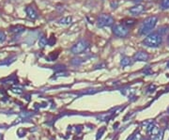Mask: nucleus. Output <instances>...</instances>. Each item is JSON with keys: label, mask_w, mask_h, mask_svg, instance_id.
Instances as JSON below:
<instances>
[{"label": "nucleus", "mask_w": 169, "mask_h": 140, "mask_svg": "<svg viewBox=\"0 0 169 140\" xmlns=\"http://www.w3.org/2000/svg\"><path fill=\"white\" fill-rule=\"evenodd\" d=\"M163 43V37L160 33H151L143 40V44L147 47L157 48Z\"/></svg>", "instance_id": "obj_1"}, {"label": "nucleus", "mask_w": 169, "mask_h": 140, "mask_svg": "<svg viewBox=\"0 0 169 140\" xmlns=\"http://www.w3.org/2000/svg\"><path fill=\"white\" fill-rule=\"evenodd\" d=\"M157 22H158V17L156 16H150L149 18L145 19L141 24L140 28H139V34L140 35H147V33H149L155 27Z\"/></svg>", "instance_id": "obj_2"}, {"label": "nucleus", "mask_w": 169, "mask_h": 140, "mask_svg": "<svg viewBox=\"0 0 169 140\" xmlns=\"http://www.w3.org/2000/svg\"><path fill=\"white\" fill-rule=\"evenodd\" d=\"M114 24V18L110 14H101L97 19V25L98 27H111Z\"/></svg>", "instance_id": "obj_3"}, {"label": "nucleus", "mask_w": 169, "mask_h": 140, "mask_svg": "<svg viewBox=\"0 0 169 140\" xmlns=\"http://www.w3.org/2000/svg\"><path fill=\"white\" fill-rule=\"evenodd\" d=\"M87 47H88V42L85 40H81L76 42L73 47H71V53L74 55H79V54L85 52V51L87 49Z\"/></svg>", "instance_id": "obj_4"}, {"label": "nucleus", "mask_w": 169, "mask_h": 140, "mask_svg": "<svg viewBox=\"0 0 169 140\" xmlns=\"http://www.w3.org/2000/svg\"><path fill=\"white\" fill-rule=\"evenodd\" d=\"M113 33L118 38H125L128 36L129 34V29L127 27L123 25L122 24H115L112 28Z\"/></svg>", "instance_id": "obj_5"}, {"label": "nucleus", "mask_w": 169, "mask_h": 140, "mask_svg": "<svg viewBox=\"0 0 169 140\" xmlns=\"http://www.w3.org/2000/svg\"><path fill=\"white\" fill-rule=\"evenodd\" d=\"M149 58V55L145 51H139L133 55V59L135 61H147Z\"/></svg>", "instance_id": "obj_6"}, {"label": "nucleus", "mask_w": 169, "mask_h": 140, "mask_svg": "<svg viewBox=\"0 0 169 140\" xmlns=\"http://www.w3.org/2000/svg\"><path fill=\"white\" fill-rule=\"evenodd\" d=\"M25 13H27L28 18H30L32 20H36L38 17H39V14H38L37 10L32 6H27L25 8Z\"/></svg>", "instance_id": "obj_7"}, {"label": "nucleus", "mask_w": 169, "mask_h": 140, "mask_svg": "<svg viewBox=\"0 0 169 140\" xmlns=\"http://www.w3.org/2000/svg\"><path fill=\"white\" fill-rule=\"evenodd\" d=\"M144 10H145V7H144L143 5H140V4L135 5V6L129 8V12L133 15H139V14H141Z\"/></svg>", "instance_id": "obj_8"}, {"label": "nucleus", "mask_w": 169, "mask_h": 140, "mask_svg": "<svg viewBox=\"0 0 169 140\" xmlns=\"http://www.w3.org/2000/svg\"><path fill=\"white\" fill-rule=\"evenodd\" d=\"M137 21L135 19H133V18H126L124 20L121 21V24L125 25V27H133V25L136 24Z\"/></svg>", "instance_id": "obj_9"}, {"label": "nucleus", "mask_w": 169, "mask_h": 140, "mask_svg": "<svg viewBox=\"0 0 169 140\" xmlns=\"http://www.w3.org/2000/svg\"><path fill=\"white\" fill-rule=\"evenodd\" d=\"M71 22H73V17H71V16H67V17H63L62 19L59 20L58 24H63V25H68V24H71Z\"/></svg>", "instance_id": "obj_10"}, {"label": "nucleus", "mask_w": 169, "mask_h": 140, "mask_svg": "<svg viewBox=\"0 0 169 140\" xmlns=\"http://www.w3.org/2000/svg\"><path fill=\"white\" fill-rule=\"evenodd\" d=\"M132 59H131L129 57H122L121 58V61H120V65L122 67H127V66H130L132 65Z\"/></svg>", "instance_id": "obj_11"}, {"label": "nucleus", "mask_w": 169, "mask_h": 140, "mask_svg": "<svg viewBox=\"0 0 169 140\" xmlns=\"http://www.w3.org/2000/svg\"><path fill=\"white\" fill-rule=\"evenodd\" d=\"M24 31V27H21V25H16V27H13L10 28V32L13 34H20Z\"/></svg>", "instance_id": "obj_12"}, {"label": "nucleus", "mask_w": 169, "mask_h": 140, "mask_svg": "<svg viewBox=\"0 0 169 140\" xmlns=\"http://www.w3.org/2000/svg\"><path fill=\"white\" fill-rule=\"evenodd\" d=\"M47 41H48V40L46 39L45 36H41L40 38V40H39V46L41 48L45 47V46L47 45Z\"/></svg>", "instance_id": "obj_13"}, {"label": "nucleus", "mask_w": 169, "mask_h": 140, "mask_svg": "<svg viewBox=\"0 0 169 140\" xmlns=\"http://www.w3.org/2000/svg\"><path fill=\"white\" fill-rule=\"evenodd\" d=\"M163 132L162 130H160V132L154 135V136H152V139L153 140H163Z\"/></svg>", "instance_id": "obj_14"}, {"label": "nucleus", "mask_w": 169, "mask_h": 140, "mask_svg": "<svg viewBox=\"0 0 169 140\" xmlns=\"http://www.w3.org/2000/svg\"><path fill=\"white\" fill-rule=\"evenodd\" d=\"M161 6H162V8H163V10L169 8V0H162Z\"/></svg>", "instance_id": "obj_15"}, {"label": "nucleus", "mask_w": 169, "mask_h": 140, "mask_svg": "<svg viewBox=\"0 0 169 140\" xmlns=\"http://www.w3.org/2000/svg\"><path fill=\"white\" fill-rule=\"evenodd\" d=\"M56 41H57L56 38H54V37L52 35V36H51V38H49V40H48V41H47V44H49L50 46H53V45H54V43H56Z\"/></svg>", "instance_id": "obj_16"}, {"label": "nucleus", "mask_w": 169, "mask_h": 140, "mask_svg": "<svg viewBox=\"0 0 169 140\" xmlns=\"http://www.w3.org/2000/svg\"><path fill=\"white\" fill-rule=\"evenodd\" d=\"M5 41H6V34L2 31H0V43H2Z\"/></svg>", "instance_id": "obj_17"}, {"label": "nucleus", "mask_w": 169, "mask_h": 140, "mask_svg": "<svg viewBox=\"0 0 169 140\" xmlns=\"http://www.w3.org/2000/svg\"><path fill=\"white\" fill-rule=\"evenodd\" d=\"M142 139V136H141V134H139V133H137V134H135L132 137V139L131 140H141Z\"/></svg>", "instance_id": "obj_18"}, {"label": "nucleus", "mask_w": 169, "mask_h": 140, "mask_svg": "<svg viewBox=\"0 0 169 140\" xmlns=\"http://www.w3.org/2000/svg\"><path fill=\"white\" fill-rule=\"evenodd\" d=\"M12 91L15 92V93H19V94H20V93H22V92H23L21 90H19V88H12Z\"/></svg>", "instance_id": "obj_19"}, {"label": "nucleus", "mask_w": 169, "mask_h": 140, "mask_svg": "<svg viewBox=\"0 0 169 140\" xmlns=\"http://www.w3.org/2000/svg\"><path fill=\"white\" fill-rule=\"evenodd\" d=\"M167 41H168V43H169V36L167 37Z\"/></svg>", "instance_id": "obj_20"}]
</instances>
